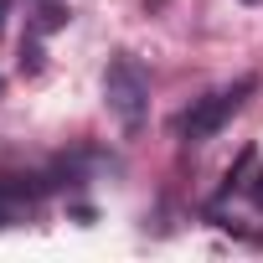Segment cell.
<instances>
[{
  "label": "cell",
  "instance_id": "obj_1",
  "mask_svg": "<svg viewBox=\"0 0 263 263\" xmlns=\"http://www.w3.org/2000/svg\"><path fill=\"white\" fill-rule=\"evenodd\" d=\"M103 103L119 119L124 135H140V129H145V119H150V78H145V67L135 57L119 52L103 67Z\"/></svg>",
  "mask_w": 263,
  "mask_h": 263
},
{
  "label": "cell",
  "instance_id": "obj_2",
  "mask_svg": "<svg viewBox=\"0 0 263 263\" xmlns=\"http://www.w3.org/2000/svg\"><path fill=\"white\" fill-rule=\"evenodd\" d=\"M253 88H258V78H237V83H227V88H217V93H206V98H196L191 108H181L176 114V140H191V145H201V140H212V135H222V124L253 98Z\"/></svg>",
  "mask_w": 263,
  "mask_h": 263
},
{
  "label": "cell",
  "instance_id": "obj_3",
  "mask_svg": "<svg viewBox=\"0 0 263 263\" xmlns=\"http://www.w3.org/2000/svg\"><path fill=\"white\" fill-rule=\"evenodd\" d=\"M248 165H253V150H242V155H237V165H227V181H222V191H217V196H232V191L248 181Z\"/></svg>",
  "mask_w": 263,
  "mask_h": 263
},
{
  "label": "cell",
  "instance_id": "obj_4",
  "mask_svg": "<svg viewBox=\"0 0 263 263\" xmlns=\"http://www.w3.org/2000/svg\"><path fill=\"white\" fill-rule=\"evenodd\" d=\"M67 21H72V11L52 0V6H42V16H36V31H57V26H67Z\"/></svg>",
  "mask_w": 263,
  "mask_h": 263
},
{
  "label": "cell",
  "instance_id": "obj_5",
  "mask_svg": "<svg viewBox=\"0 0 263 263\" xmlns=\"http://www.w3.org/2000/svg\"><path fill=\"white\" fill-rule=\"evenodd\" d=\"M42 67V47L36 42H21V72H36Z\"/></svg>",
  "mask_w": 263,
  "mask_h": 263
},
{
  "label": "cell",
  "instance_id": "obj_6",
  "mask_svg": "<svg viewBox=\"0 0 263 263\" xmlns=\"http://www.w3.org/2000/svg\"><path fill=\"white\" fill-rule=\"evenodd\" d=\"M253 201H258V212H263V171L253 176Z\"/></svg>",
  "mask_w": 263,
  "mask_h": 263
},
{
  "label": "cell",
  "instance_id": "obj_7",
  "mask_svg": "<svg viewBox=\"0 0 263 263\" xmlns=\"http://www.w3.org/2000/svg\"><path fill=\"white\" fill-rule=\"evenodd\" d=\"M6 16H11V0H0V31H6Z\"/></svg>",
  "mask_w": 263,
  "mask_h": 263
},
{
  "label": "cell",
  "instance_id": "obj_8",
  "mask_svg": "<svg viewBox=\"0 0 263 263\" xmlns=\"http://www.w3.org/2000/svg\"><path fill=\"white\" fill-rule=\"evenodd\" d=\"M242 6H258V0H242Z\"/></svg>",
  "mask_w": 263,
  "mask_h": 263
},
{
  "label": "cell",
  "instance_id": "obj_9",
  "mask_svg": "<svg viewBox=\"0 0 263 263\" xmlns=\"http://www.w3.org/2000/svg\"><path fill=\"white\" fill-rule=\"evenodd\" d=\"M0 93H6V83H0Z\"/></svg>",
  "mask_w": 263,
  "mask_h": 263
}]
</instances>
